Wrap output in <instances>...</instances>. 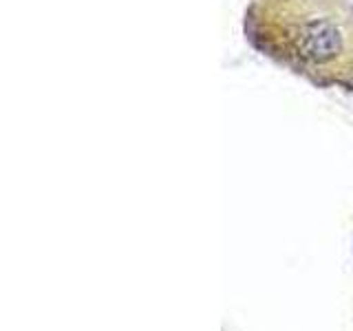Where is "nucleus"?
<instances>
[{"mask_svg": "<svg viewBox=\"0 0 353 331\" xmlns=\"http://www.w3.org/2000/svg\"><path fill=\"white\" fill-rule=\"evenodd\" d=\"M254 36L272 55L320 82L353 86V5L347 0H254Z\"/></svg>", "mask_w": 353, "mask_h": 331, "instance_id": "1", "label": "nucleus"}]
</instances>
